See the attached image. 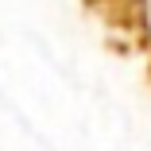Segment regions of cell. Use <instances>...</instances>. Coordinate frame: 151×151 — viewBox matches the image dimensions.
I'll list each match as a JSON object with an SVG mask.
<instances>
[{
  "label": "cell",
  "mask_w": 151,
  "mask_h": 151,
  "mask_svg": "<svg viewBox=\"0 0 151 151\" xmlns=\"http://www.w3.org/2000/svg\"><path fill=\"white\" fill-rule=\"evenodd\" d=\"M89 12H97L109 47L120 54H136L151 47V23H147V0H85Z\"/></svg>",
  "instance_id": "cell-1"
}]
</instances>
